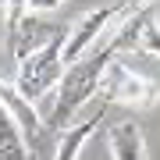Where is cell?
<instances>
[{
    "instance_id": "10",
    "label": "cell",
    "mask_w": 160,
    "mask_h": 160,
    "mask_svg": "<svg viewBox=\"0 0 160 160\" xmlns=\"http://www.w3.org/2000/svg\"><path fill=\"white\" fill-rule=\"evenodd\" d=\"M153 0H121V18H128V14H135V11H142V7H149Z\"/></svg>"
},
{
    "instance_id": "4",
    "label": "cell",
    "mask_w": 160,
    "mask_h": 160,
    "mask_svg": "<svg viewBox=\"0 0 160 160\" xmlns=\"http://www.w3.org/2000/svg\"><path fill=\"white\" fill-rule=\"evenodd\" d=\"M118 22H121V0L118 4H103V7H96V11H89L82 22L68 25L71 36H68V46H64V68L82 64V53H86L107 29H114Z\"/></svg>"
},
{
    "instance_id": "8",
    "label": "cell",
    "mask_w": 160,
    "mask_h": 160,
    "mask_svg": "<svg viewBox=\"0 0 160 160\" xmlns=\"http://www.w3.org/2000/svg\"><path fill=\"white\" fill-rule=\"evenodd\" d=\"M25 142H29V139H25L22 125H18L14 114L0 103V160H36Z\"/></svg>"
},
{
    "instance_id": "2",
    "label": "cell",
    "mask_w": 160,
    "mask_h": 160,
    "mask_svg": "<svg viewBox=\"0 0 160 160\" xmlns=\"http://www.w3.org/2000/svg\"><path fill=\"white\" fill-rule=\"evenodd\" d=\"M68 36L71 29H57L46 39L39 50L32 53V57H25L22 64H18V78H14V89L22 92L25 100H39L43 92H50L53 86H61L64 78V46H68Z\"/></svg>"
},
{
    "instance_id": "5",
    "label": "cell",
    "mask_w": 160,
    "mask_h": 160,
    "mask_svg": "<svg viewBox=\"0 0 160 160\" xmlns=\"http://www.w3.org/2000/svg\"><path fill=\"white\" fill-rule=\"evenodd\" d=\"M107 107H110V103L103 100V103H96V107L89 110L86 118H78L71 128H64V132H61V142H57V153H53V160H78L82 146H86V139H89L92 132L103 125V118H107Z\"/></svg>"
},
{
    "instance_id": "3",
    "label": "cell",
    "mask_w": 160,
    "mask_h": 160,
    "mask_svg": "<svg viewBox=\"0 0 160 160\" xmlns=\"http://www.w3.org/2000/svg\"><path fill=\"white\" fill-rule=\"evenodd\" d=\"M103 100L107 103H121V107L128 110H149L160 103V86L153 78H146V75L132 71L128 64L114 61L107 68V75H103Z\"/></svg>"
},
{
    "instance_id": "7",
    "label": "cell",
    "mask_w": 160,
    "mask_h": 160,
    "mask_svg": "<svg viewBox=\"0 0 160 160\" xmlns=\"http://www.w3.org/2000/svg\"><path fill=\"white\" fill-rule=\"evenodd\" d=\"M107 149H110V160H146V139H142L139 121L125 118L118 125H110Z\"/></svg>"
},
{
    "instance_id": "1",
    "label": "cell",
    "mask_w": 160,
    "mask_h": 160,
    "mask_svg": "<svg viewBox=\"0 0 160 160\" xmlns=\"http://www.w3.org/2000/svg\"><path fill=\"white\" fill-rule=\"evenodd\" d=\"M114 61H118V57L107 50V43H103L100 50L89 53L82 64H75V68L64 71V78H61V86H57V103H53V114L46 118V125H50L53 132L75 125V114L82 110V103L103 89V75H107V68H110Z\"/></svg>"
},
{
    "instance_id": "9",
    "label": "cell",
    "mask_w": 160,
    "mask_h": 160,
    "mask_svg": "<svg viewBox=\"0 0 160 160\" xmlns=\"http://www.w3.org/2000/svg\"><path fill=\"white\" fill-rule=\"evenodd\" d=\"M142 53H149V57H157L160 61V25L153 22L146 29V39H142Z\"/></svg>"
},
{
    "instance_id": "6",
    "label": "cell",
    "mask_w": 160,
    "mask_h": 160,
    "mask_svg": "<svg viewBox=\"0 0 160 160\" xmlns=\"http://www.w3.org/2000/svg\"><path fill=\"white\" fill-rule=\"evenodd\" d=\"M0 103L14 114V121L22 125V132H25V139H29V142H36V139L50 128V125H46V118L36 110V103L25 100L22 92H18L14 86H7V82H0Z\"/></svg>"
},
{
    "instance_id": "11",
    "label": "cell",
    "mask_w": 160,
    "mask_h": 160,
    "mask_svg": "<svg viewBox=\"0 0 160 160\" xmlns=\"http://www.w3.org/2000/svg\"><path fill=\"white\" fill-rule=\"evenodd\" d=\"M61 0H29V14H46V11H53Z\"/></svg>"
}]
</instances>
